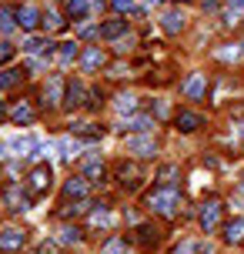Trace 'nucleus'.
Here are the masks:
<instances>
[{
    "label": "nucleus",
    "mask_w": 244,
    "mask_h": 254,
    "mask_svg": "<svg viewBox=\"0 0 244 254\" xmlns=\"http://www.w3.org/2000/svg\"><path fill=\"white\" fill-rule=\"evenodd\" d=\"M178 204H181V194L174 188H164V190H157L154 197H151V207H154L157 214H174Z\"/></svg>",
    "instance_id": "nucleus-1"
},
{
    "label": "nucleus",
    "mask_w": 244,
    "mask_h": 254,
    "mask_svg": "<svg viewBox=\"0 0 244 254\" xmlns=\"http://www.w3.org/2000/svg\"><path fill=\"white\" fill-rule=\"evenodd\" d=\"M24 248V231L20 228H3L0 231V251H17Z\"/></svg>",
    "instance_id": "nucleus-2"
},
{
    "label": "nucleus",
    "mask_w": 244,
    "mask_h": 254,
    "mask_svg": "<svg viewBox=\"0 0 244 254\" xmlns=\"http://www.w3.org/2000/svg\"><path fill=\"white\" fill-rule=\"evenodd\" d=\"M47 188H51V167H37V171L30 174V194L37 197V194H44Z\"/></svg>",
    "instance_id": "nucleus-3"
},
{
    "label": "nucleus",
    "mask_w": 244,
    "mask_h": 254,
    "mask_svg": "<svg viewBox=\"0 0 244 254\" xmlns=\"http://www.w3.org/2000/svg\"><path fill=\"white\" fill-rule=\"evenodd\" d=\"M127 154H134V157H151V154H154V140L151 137H130Z\"/></svg>",
    "instance_id": "nucleus-4"
},
{
    "label": "nucleus",
    "mask_w": 244,
    "mask_h": 254,
    "mask_svg": "<svg viewBox=\"0 0 244 254\" xmlns=\"http://www.w3.org/2000/svg\"><path fill=\"white\" fill-rule=\"evenodd\" d=\"M204 84H207L204 74H191L184 80V97H187V101H197V97L204 94Z\"/></svg>",
    "instance_id": "nucleus-5"
},
{
    "label": "nucleus",
    "mask_w": 244,
    "mask_h": 254,
    "mask_svg": "<svg viewBox=\"0 0 244 254\" xmlns=\"http://www.w3.org/2000/svg\"><path fill=\"white\" fill-rule=\"evenodd\" d=\"M218 221H221V204H204V211H201V228L214 231Z\"/></svg>",
    "instance_id": "nucleus-6"
},
{
    "label": "nucleus",
    "mask_w": 244,
    "mask_h": 254,
    "mask_svg": "<svg viewBox=\"0 0 244 254\" xmlns=\"http://www.w3.org/2000/svg\"><path fill=\"white\" fill-rule=\"evenodd\" d=\"M17 24L24 27V30H34V27L40 24V13L34 10V7H24V10L17 13Z\"/></svg>",
    "instance_id": "nucleus-7"
},
{
    "label": "nucleus",
    "mask_w": 244,
    "mask_h": 254,
    "mask_svg": "<svg viewBox=\"0 0 244 254\" xmlns=\"http://www.w3.org/2000/svg\"><path fill=\"white\" fill-rule=\"evenodd\" d=\"M64 194L67 197H84L87 194V178H70L64 184Z\"/></svg>",
    "instance_id": "nucleus-8"
},
{
    "label": "nucleus",
    "mask_w": 244,
    "mask_h": 254,
    "mask_svg": "<svg viewBox=\"0 0 244 254\" xmlns=\"http://www.w3.org/2000/svg\"><path fill=\"white\" fill-rule=\"evenodd\" d=\"M178 127H181V130H197V127H201V114H194V111H181V114H178Z\"/></svg>",
    "instance_id": "nucleus-9"
},
{
    "label": "nucleus",
    "mask_w": 244,
    "mask_h": 254,
    "mask_svg": "<svg viewBox=\"0 0 244 254\" xmlns=\"http://www.w3.org/2000/svg\"><path fill=\"white\" fill-rule=\"evenodd\" d=\"M161 27H164L167 34H178L181 27H184V17H181L178 10H167V13H164V20H161Z\"/></svg>",
    "instance_id": "nucleus-10"
},
{
    "label": "nucleus",
    "mask_w": 244,
    "mask_h": 254,
    "mask_svg": "<svg viewBox=\"0 0 244 254\" xmlns=\"http://www.w3.org/2000/svg\"><path fill=\"white\" fill-rule=\"evenodd\" d=\"M51 40H40V37H27V44H24V51L27 54H51Z\"/></svg>",
    "instance_id": "nucleus-11"
},
{
    "label": "nucleus",
    "mask_w": 244,
    "mask_h": 254,
    "mask_svg": "<svg viewBox=\"0 0 244 254\" xmlns=\"http://www.w3.org/2000/svg\"><path fill=\"white\" fill-rule=\"evenodd\" d=\"M174 254H211V244L207 241H187V244H181Z\"/></svg>",
    "instance_id": "nucleus-12"
},
{
    "label": "nucleus",
    "mask_w": 244,
    "mask_h": 254,
    "mask_svg": "<svg viewBox=\"0 0 244 254\" xmlns=\"http://www.w3.org/2000/svg\"><path fill=\"white\" fill-rule=\"evenodd\" d=\"M104 64V54H101V47H90L87 54H84V61H80V67L84 70H94V67H101Z\"/></svg>",
    "instance_id": "nucleus-13"
},
{
    "label": "nucleus",
    "mask_w": 244,
    "mask_h": 254,
    "mask_svg": "<svg viewBox=\"0 0 244 254\" xmlns=\"http://www.w3.org/2000/svg\"><path fill=\"white\" fill-rule=\"evenodd\" d=\"M10 117L17 121V124H30V121H34V107H30V104H17V107L10 111Z\"/></svg>",
    "instance_id": "nucleus-14"
},
{
    "label": "nucleus",
    "mask_w": 244,
    "mask_h": 254,
    "mask_svg": "<svg viewBox=\"0 0 244 254\" xmlns=\"http://www.w3.org/2000/svg\"><path fill=\"white\" fill-rule=\"evenodd\" d=\"M224 238H228L231 244H238L244 238V221H231V224L224 228Z\"/></svg>",
    "instance_id": "nucleus-15"
},
{
    "label": "nucleus",
    "mask_w": 244,
    "mask_h": 254,
    "mask_svg": "<svg viewBox=\"0 0 244 254\" xmlns=\"http://www.w3.org/2000/svg\"><path fill=\"white\" fill-rule=\"evenodd\" d=\"M101 254H127V241H121V238H111V241L101 248Z\"/></svg>",
    "instance_id": "nucleus-16"
},
{
    "label": "nucleus",
    "mask_w": 244,
    "mask_h": 254,
    "mask_svg": "<svg viewBox=\"0 0 244 254\" xmlns=\"http://www.w3.org/2000/svg\"><path fill=\"white\" fill-rule=\"evenodd\" d=\"M124 27H127L124 20H111V24L101 27V34H104V37H121V34H124Z\"/></svg>",
    "instance_id": "nucleus-17"
},
{
    "label": "nucleus",
    "mask_w": 244,
    "mask_h": 254,
    "mask_svg": "<svg viewBox=\"0 0 244 254\" xmlns=\"http://www.w3.org/2000/svg\"><path fill=\"white\" fill-rule=\"evenodd\" d=\"M74 134H80V137H87V140L101 137V130H97L94 124H74Z\"/></svg>",
    "instance_id": "nucleus-18"
},
{
    "label": "nucleus",
    "mask_w": 244,
    "mask_h": 254,
    "mask_svg": "<svg viewBox=\"0 0 244 254\" xmlns=\"http://www.w3.org/2000/svg\"><path fill=\"white\" fill-rule=\"evenodd\" d=\"M67 13L70 17H84L87 13V0H67Z\"/></svg>",
    "instance_id": "nucleus-19"
},
{
    "label": "nucleus",
    "mask_w": 244,
    "mask_h": 254,
    "mask_svg": "<svg viewBox=\"0 0 244 254\" xmlns=\"http://www.w3.org/2000/svg\"><path fill=\"white\" fill-rule=\"evenodd\" d=\"M74 57H77V44H74V40H67V44H61V61H64V64H70Z\"/></svg>",
    "instance_id": "nucleus-20"
},
{
    "label": "nucleus",
    "mask_w": 244,
    "mask_h": 254,
    "mask_svg": "<svg viewBox=\"0 0 244 254\" xmlns=\"http://www.w3.org/2000/svg\"><path fill=\"white\" fill-rule=\"evenodd\" d=\"M17 80H20V70H3V74H0V90L13 87Z\"/></svg>",
    "instance_id": "nucleus-21"
},
{
    "label": "nucleus",
    "mask_w": 244,
    "mask_h": 254,
    "mask_svg": "<svg viewBox=\"0 0 244 254\" xmlns=\"http://www.w3.org/2000/svg\"><path fill=\"white\" fill-rule=\"evenodd\" d=\"M80 97H84V87H80V84H70V87H67V104H70V107H77Z\"/></svg>",
    "instance_id": "nucleus-22"
},
{
    "label": "nucleus",
    "mask_w": 244,
    "mask_h": 254,
    "mask_svg": "<svg viewBox=\"0 0 244 254\" xmlns=\"http://www.w3.org/2000/svg\"><path fill=\"white\" fill-rule=\"evenodd\" d=\"M84 174H87L90 181H104V164H97V161H90V164L84 167Z\"/></svg>",
    "instance_id": "nucleus-23"
},
{
    "label": "nucleus",
    "mask_w": 244,
    "mask_h": 254,
    "mask_svg": "<svg viewBox=\"0 0 244 254\" xmlns=\"http://www.w3.org/2000/svg\"><path fill=\"white\" fill-rule=\"evenodd\" d=\"M80 241V231L77 228H64L61 231V244H77Z\"/></svg>",
    "instance_id": "nucleus-24"
},
{
    "label": "nucleus",
    "mask_w": 244,
    "mask_h": 254,
    "mask_svg": "<svg viewBox=\"0 0 244 254\" xmlns=\"http://www.w3.org/2000/svg\"><path fill=\"white\" fill-rule=\"evenodd\" d=\"M127 127L130 130H147V127H154V124H151V117H134Z\"/></svg>",
    "instance_id": "nucleus-25"
},
{
    "label": "nucleus",
    "mask_w": 244,
    "mask_h": 254,
    "mask_svg": "<svg viewBox=\"0 0 244 254\" xmlns=\"http://www.w3.org/2000/svg\"><path fill=\"white\" fill-rule=\"evenodd\" d=\"M117 111H134V97H130V94L117 97Z\"/></svg>",
    "instance_id": "nucleus-26"
},
{
    "label": "nucleus",
    "mask_w": 244,
    "mask_h": 254,
    "mask_svg": "<svg viewBox=\"0 0 244 254\" xmlns=\"http://www.w3.org/2000/svg\"><path fill=\"white\" fill-rule=\"evenodd\" d=\"M57 94H61V80L54 77V80H51V87H47V97H51V104H57Z\"/></svg>",
    "instance_id": "nucleus-27"
},
{
    "label": "nucleus",
    "mask_w": 244,
    "mask_h": 254,
    "mask_svg": "<svg viewBox=\"0 0 244 254\" xmlns=\"http://www.w3.org/2000/svg\"><path fill=\"white\" fill-rule=\"evenodd\" d=\"M0 27H3V30H10V27H13V10H3V13H0Z\"/></svg>",
    "instance_id": "nucleus-28"
},
{
    "label": "nucleus",
    "mask_w": 244,
    "mask_h": 254,
    "mask_svg": "<svg viewBox=\"0 0 244 254\" xmlns=\"http://www.w3.org/2000/svg\"><path fill=\"white\" fill-rule=\"evenodd\" d=\"M10 57H13V47H10V44H0V64L10 61Z\"/></svg>",
    "instance_id": "nucleus-29"
},
{
    "label": "nucleus",
    "mask_w": 244,
    "mask_h": 254,
    "mask_svg": "<svg viewBox=\"0 0 244 254\" xmlns=\"http://www.w3.org/2000/svg\"><path fill=\"white\" fill-rule=\"evenodd\" d=\"M114 7H117V10H121V13H124V10H134V3H130V0H114Z\"/></svg>",
    "instance_id": "nucleus-30"
},
{
    "label": "nucleus",
    "mask_w": 244,
    "mask_h": 254,
    "mask_svg": "<svg viewBox=\"0 0 244 254\" xmlns=\"http://www.w3.org/2000/svg\"><path fill=\"white\" fill-rule=\"evenodd\" d=\"M94 224H111V214H107V211H97V214H94Z\"/></svg>",
    "instance_id": "nucleus-31"
},
{
    "label": "nucleus",
    "mask_w": 244,
    "mask_h": 254,
    "mask_svg": "<svg viewBox=\"0 0 244 254\" xmlns=\"http://www.w3.org/2000/svg\"><path fill=\"white\" fill-rule=\"evenodd\" d=\"M157 178H161V181H171V178H174V167H171V164L161 167V174H157Z\"/></svg>",
    "instance_id": "nucleus-32"
},
{
    "label": "nucleus",
    "mask_w": 244,
    "mask_h": 254,
    "mask_svg": "<svg viewBox=\"0 0 244 254\" xmlns=\"http://www.w3.org/2000/svg\"><path fill=\"white\" fill-rule=\"evenodd\" d=\"M0 121H3V104H0Z\"/></svg>",
    "instance_id": "nucleus-33"
},
{
    "label": "nucleus",
    "mask_w": 244,
    "mask_h": 254,
    "mask_svg": "<svg viewBox=\"0 0 244 254\" xmlns=\"http://www.w3.org/2000/svg\"><path fill=\"white\" fill-rule=\"evenodd\" d=\"M151 3H164V0H151Z\"/></svg>",
    "instance_id": "nucleus-34"
},
{
    "label": "nucleus",
    "mask_w": 244,
    "mask_h": 254,
    "mask_svg": "<svg viewBox=\"0 0 244 254\" xmlns=\"http://www.w3.org/2000/svg\"><path fill=\"white\" fill-rule=\"evenodd\" d=\"M241 188H244V181H241Z\"/></svg>",
    "instance_id": "nucleus-35"
}]
</instances>
